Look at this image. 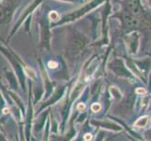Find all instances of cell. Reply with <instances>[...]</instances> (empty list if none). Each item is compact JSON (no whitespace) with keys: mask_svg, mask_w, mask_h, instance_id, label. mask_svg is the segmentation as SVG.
<instances>
[{"mask_svg":"<svg viewBox=\"0 0 151 141\" xmlns=\"http://www.w3.org/2000/svg\"><path fill=\"white\" fill-rule=\"evenodd\" d=\"M88 43L86 36L77 28H70L66 39V57L70 61L75 59Z\"/></svg>","mask_w":151,"mask_h":141,"instance_id":"1","label":"cell"},{"mask_svg":"<svg viewBox=\"0 0 151 141\" xmlns=\"http://www.w3.org/2000/svg\"><path fill=\"white\" fill-rule=\"evenodd\" d=\"M103 1H104V0H91L90 2L85 4L83 7L73 10V12H71L70 13L66 14L65 16H63L58 21V22L55 23V24H53L51 27H55V25H63L73 23V22H75V21H77L78 19H80L83 16H85V15L87 12H89L90 10L94 9L96 7H98V5L101 4Z\"/></svg>","mask_w":151,"mask_h":141,"instance_id":"2","label":"cell"},{"mask_svg":"<svg viewBox=\"0 0 151 141\" xmlns=\"http://www.w3.org/2000/svg\"><path fill=\"white\" fill-rule=\"evenodd\" d=\"M20 5V0H1L0 1V25H8Z\"/></svg>","mask_w":151,"mask_h":141,"instance_id":"3","label":"cell"},{"mask_svg":"<svg viewBox=\"0 0 151 141\" xmlns=\"http://www.w3.org/2000/svg\"><path fill=\"white\" fill-rule=\"evenodd\" d=\"M40 29V47L48 51L51 50V25L50 20L48 16L41 15L39 18Z\"/></svg>","mask_w":151,"mask_h":141,"instance_id":"4","label":"cell"},{"mask_svg":"<svg viewBox=\"0 0 151 141\" xmlns=\"http://www.w3.org/2000/svg\"><path fill=\"white\" fill-rule=\"evenodd\" d=\"M41 2H42V0H34V1L32 2V4L29 5V6L24 10V12H23V14H22V16L20 17V19L18 20V22L14 25V27H13V28H12V32H10V34H9V36L8 41H9V39L12 38V36L14 35V33L16 32V31L19 29V27H21V25H22V24L24 23L25 19H27V18H28L29 14L32 13V12H34V10L40 6V4Z\"/></svg>","mask_w":151,"mask_h":141,"instance_id":"5","label":"cell"},{"mask_svg":"<svg viewBox=\"0 0 151 141\" xmlns=\"http://www.w3.org/2000/svg\"><path fill=\"white\" fill-rule=\"evenodd\" d=\"M66 87H67V85L66 86H63V87H57L56 90L54 93V95H51L52 97H49L47 99V101H46L42 104V106L40 107V111H41L42 109H44L46 107L52 106V104H55L57 101L59 100V99H61L62 97H63L64 93H65V90H66Z\"/></svg>","mask_w":151,"mask_h":141,"instance_id":"6","label":"cell"},{"mask_svg":"<svg viewBox=\"0 0 151 141\" xmlns=\"http://www.w3.org/2000/svg\"><path fill=\"white\" fill-rule=\"evenodd\" d=\"M109 67H110L111 70L114 71L116 74L121 75V76H128L127 71L125 69V66L123 65L121 60L116 59V60L112 61L111 63L109 64Z\"/></svg>","mask_w":151,"mask_h":141,"instance_id":"7","label":"cell"},{"mask_svg":"<svg viewBox=\"0 0 151 141\" xmlns=\"http://www.w3.org/2000/svg\"><path fill=\"white\" fill-rule=\"evenodd\" d=\"M48 114H49V111H46L45 113L41 114L40 116V119H38V121L34 124V129H35L36 132H40V130L43 128L44 123L46 121V119H47Z\"/></svg>","mask_w":151,"mask_h":141,"instance_id":"8","label":"cell"},{"mask_svg":"<svg viewBox=\"0 0 151 141\" xmlns=\"http://www.w3.org/2000/svg\"><path fill=\"white\" fill-rule=\"evenodd\" d=\"M148 122V118L147 117H143L141 119H139L136 121V126L138 127H144L147 124Z\"/></svg>","mask_w":151,"mask_h":141,"instance_id":"9","label":"cell"},{"mask_svg":"<svg viewBox=\"0 0 151 141\" xmlns=\"http://www.w3.org/2000/svg\"><path fill=\"white\" fill-rule=\"evenodd\" d=\"M101 108V104H100V103H94V104H93V106H91L92 111H94V112L99 111Z\"/></svg>","mask_w":151,"mask_h":141,"instance_id":"10","label":"cell"},{"mask_svg":"<svg viewBox=\"0 0 151 141\" xmlns=\"http://www.w3.org/2000/svg\"><path fill=\"white\" fill-rule=\"evenodd\" d=\"M0 141H8V140H7V138L5 137V135H4V134H2L1 133H0Z\"/></svg>","mask_w":151,"mask_h":141,"instance_id":"11","label":"cell"},{"mask_svg":"<svg viewBox=\"0 0 151 141\" xmlns=\"http://www.w3.org/2000/svg\"><path fill=\"white\" fill-rule=\"evenodd\" d=\"M66 2H76V1H80V0H63Z\"/></svg>","mask_w":151,"mask_h":141,"instance_id":"12","label":"cell"},{"mask_svg":"<svg viewBox=\"0 0 151 141\" xmlns=\"http://www.w3.org/2000/svg\"><path fill=\"white\" fill-rule=\"evenodd\" d=\"M137 93H145V90H137Z\"/></svg>","mask_w":151,"mask_h":141,"instance_id":"13","label":"cell"},{"mask_svg":"<svg viewBox=\"0 0 151 141\" xmlns=\"http://www.w3.org/2000/svg\"><path fill=\"white\" fill-rule=\"evenodd\" d=\"M149 138L151 139V132H149Z\"/></svg>","mask_w":151,"mask_h":141,"instance_id":"14","label":"cell"},{"mask_svg":"<svg viewBox=\"0 0 151 141\" xmlns=\"http://www.w3.org/2000/svg\"><path fill=\"white\" fill-rule=\"evenodd\" d=\"M0 1H1V0H0Z\"/></svg>","mask_w":151,"mask_h":141,"instance_id":"15","label":"cell"}]
</instances>
